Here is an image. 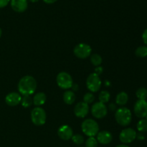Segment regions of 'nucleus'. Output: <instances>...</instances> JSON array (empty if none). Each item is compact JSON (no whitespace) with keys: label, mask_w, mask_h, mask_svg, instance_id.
<instances>
[{"label":"nucleus","mask_w":147,"mask_h":147,"mask_svg":"<svg viewBox=\"0 0 147 147\" xmlns=\"http://www.w3.org/2000/svg\"><path fill=\"white\" fill-rule=\"evenodd\" d=\"M37 89V81L31 76H25L22 78L18 83V91L20 95L31 96Z\"/></svg>","instance_id":"nucleus-1"},{"label":"nucleus","mask_w":147,"mask_h":147,"mask_svg":"<svg viewBox=\"0 0 147 147\" xmlns=\"http://www.w3.org/2000/svg\"><path fill=\"white\" fill-rule=\"evenodd\" d=\"M115 119L121 126H127L130 124L132 119V114L129 109L121 107L118 109L115 113Z\"/></svg>","instance_id":"nucleus-2"},{"label":"nucleus","mask_w":147,"mask_h":147,"mask_svg":"<svg viewBox=\"0 0 147 147\" xmlns=\"http://www.w3.org/2000/svg\"><path fill=\"white\" fill-rule=\"evenodd\" d=\"M81 129L86 136L88 137H95L99 132L98 123L93 119H86L82 123Z\"/></svg>","instance_id":"nucleus-3"},{"label":"nucleus","mask_w":147,"mask_h":147,"mask_svg":"<svg viewBox=\"0 0 147 147\" xmlns=\"http://www.w3.org/2000/svg\"><path fill=\"white\" fill-rule=\"evenodd\" d=\"M31 121L35 126H41L44 125L47 119L46 112L42 108L35 107L31 111Z\"/></svg>","instance_id":"nucleus-4"},{"label":"nucleus","mask_w":147,"mask_h":147,"mask_svg":"<svg viewBox=\"0 0 147 147\" xmlns=\"http://www.w3.org/2000/svg\"><path fill=\"white\" fill-rule=\"evenodd\" d=\"M56 82H57V86L63 90H67L69 88H71L73 84L72 76L66 72L59 73L56 78Z\"/></svg>","instance_id":"nucleus-5"},{"label":"nucleus","mask_w":147,"mask_h":147,"mask_svg":"<svg viewBox=\"0 0 147 147\" xmlns=\"http://www.w3.org/2000/svg\"><path fill=\"white\" fill-rule=\"evenodd\" d=\"M101 85L102 82L98 75L93 73L88 76L86 80V86L91 93H96L100 89Z\"/></svg>","instance_id":"nucleus-6"},{"label":"nucleus","mask_w":147,"mask_h":147,"mask_svg":"<svg viewBox=\"0 0 147 147\" xmlns=\"http://www.w3.org/2000/svg\"><path fill=\"white\" fill-rule=\"evenodd\" d=\"M73 53L78 58L86 59L91 55L92 48L86 43H79L74 47Z\"/></svg>","instance_id":"nucleus-7"},{"label":"nucleus","mask_w":147,"mask_h":147,"mask_svg":"<svg viewBox=\"0 0 147 147\" xmlns=\"http://www.w3.org/2000/svg\"><path fill=\"white\" fill-rule=\"evenodd\" d=\"M108 109L106 104L100 102H96L93 104L91 107V113L93 117L97 119L104 118L107 115Z\"/></svg>","instance_id":"nucleus-8"},{"label":"nucleus","mask_w":147,"mask_h":147,"mask_svg":"<svg viewBox=\"0 0 147 147\" xmlns=\"http://www.w3.org/2000/svg\"><path fill=\"white\" fill-rule=\"evenodd\" d=\"M136 139V132L131 128L123 129L119 134V139L123 144H127L133 142Z\"/></svg>","instance_id":"nucleus-9"},{"label":"nucleus","mask_w":147,"mask_h":147,"mask_svg":"<svg viewBox=\"0 0 147 147\" xmlns=\"http://www.w3.org/2000/svg\"><path fill=\"white\" fill-rule=\"evenodd\" d=\"M134 113L138 118L144 119L147 116V102L146 100H138L134 107Z\"/></svg>","instance_id":"nucleus-10"},{"label":"nucleus","mask_w":147,"mask_h":147,"mask_svg":"<svg viewBox=\"0 0 147 147\" xmlns=\"http://www.w3.org/2000/svg\"><path fill=\"white\" fill-rule=\"evenodd\" d=\"M89 105L86 103L85 102L81 101L78 103L75 106L74 108V113L76 116L78 118L83 119L85 118L89 113Z\"/></svg>","instance_id":"nucleus-11"},{"label":"nucleus","mask_w":147,"mask_h":147,"mask_svg":"<svg viewBox=\"0 0 147 147\" xmlns=\"http://www.w3.org/2000/svg\"><path fill=\"white\" fill-rule=\"evenodd\" d=\"M57 135L62 140H70L73 136V131L68 125H62L57 130Z\"/></svg>","instance_id":"nucleus-12"},{"label":"nucleus","mask_w":147,"mask_h":147,"mask_svg":"<svg viewBox=\"0 0 147 147\" xmlns=\"http://www.w3.org/2000/svg\"><path fill=\"white\" fill-rule=\"evenodd\" d=\"M10 4L12 9L18 13L25 11L28 7L27 0H11Z\"/></svg>","instance_id":"nucleus-13"},{"label":"nucleus","mask_w":147,"mask_h":147,"mask_svg":"<svg viewBox=\"0 0 147 147\" xmlns=\"http://www.w3.org/2000/svg\"><path fill=\"white\" fill-rule=\"evenodd\" d=\"M22 96L17 92H11L5 97V102L8 106H16L21 103Z\"/></svg>","instance_id":"nucleus-14"},{"label":"nucleus","mask_w":147,"mask_h":147,"mask_svg":"<svg viewBox=\"0 0 147 147\" xmlns=\"http://www.w3.org/2000/svg\"><path fill=\"white\" fill-rule=\"evenodd\" d=\"M96 136H97L96 139H97L98 142L103 145L109 144L113 140V136H112L111 133L108 131H99Z\"/></svg>","instance_id":"nucleus-15"},{"label":"nucleus","mask_w":147,"mask_h":147,"mask_svg":"<svg viewBox=\"0 0 147 147\" xmlns=\"http://www.w3.org/2000/svg\"><path fill=\"white\" fill-rule=\"evenodd\" d=\"M46 100H47L46 95L42 92H39V93H36L33 97V104L37 107H40L45 103Z\"/></svg>","instance_id":"nucleus-16"},{"label":"nucleus","mask_w":147,"mask_h":147,"mask_svg":"<svg viewBox=\"0 0 147 147\" xmlns=\"http://www.w3.org/2000/svg\"><path fill=\"white\" fill-rule=\"evenodd\" d=\"M76 94L73 90H66L63 93V100L67 105L73 104L76 101Z\"/></svg>","instance_id":"nucleus-17"},{"label":"nucleus","mask_w":147,"mask_h":147,"mask_svg":"<svg viewBox=\"0 0 147 147\" xmlns=\"http://www.w3.org/2000/svg\"><path fill=\"white\" fill-rule=\"evenodd\" d=\"M129 100V96L126 92H120L116 97V103L119 106H125Z\"/></svg>","instance_id":"nucleus-18"},{"label":"nucleus","mask_w":147,"mask_h":147,"mask_svg":"<svg viewBox=\"0 0 147 147\" xmlns=\"http://www.w3.org/2000/svg\"><path fill=\"white\" fill-rule=\"evenodd\" d=\"M111 98V94L109 91L107 90H102L100 91V93H99L98 96V100L99 102L102 103H104L106 104V103L109 101Z\"/></svg>","instance_id":"nucleus-19"},{"label":"nucleus","mask_w":147,"mask_h":147,"mask_svg":"<svg viewBox=\"0 0 147 147\" xmlns=\"http://www.w3.org/2000/svg\"><path fill=\"white\" fill-rule=\"evenodd\" d=\"M90 62L96 67H98L103 62L101 56L98 54H93L90 55Z\"/></svg>","instance_id":"nucleus-20"},{"label":"nucleus","mask_w":147,"mask_h":147,"mask_svg":"<svg viewBox=\"0 0 147 147\" xmlns=\"http://www.w3.org/2000/svg\"><path fill=\"white\" fill-rule=\"evenodd\" d=\"M137 130L141 133H145L147 131V119H142L139 121L136 125Z\"/></svg>","instance_id":"nucleus-21"},{"label":"nucleus","mask_w":147,"mask_h":147,"mask_svg":"<svg viewBox=\"0 0 147 147\" xmlns=\"http://www.w3.org/2000/svg\"><path fill=\"white\" fill-rule=\"evenodd\" d=\"M22 106L24 108H29L32 105L33 100L31 96H24L22 97L21 103Z\"/></svg>","instance_id":"nucleus-22"},{"label":"nucleus","mask_w":147,"mask_h":147,"mask_svg":"<svg viewBox=\"0 0 147 147\" xmlns=\"http://www.w3.org/2000/svg\"><path fill=\"white\" fill-rule=\"evenodd\" d=\"M135 54L139 57H145L147 56V46H140L135 51Z\"/></svg>","instance_id":"nucleus-23"},{"label":"nucleus","mask_w":147,"mask_h":147,"mask_svg":"<svg viewBox=\"0 0 147 147\" xmlns=\"http://www.w3.org/2000/svg\"><path fill=\"white\" fill-rule=\"evenodd\" d=\"M136 95L139 100H146L147 98V89L145 88H140L136 90Z\"/></svg>","instance_id":"nucleus-24"},{"label":"nucleus","mask_w":147,"mask_h":147,"mask_svg":"<svg viewBox=\"0 0 147 147\" xmlns=\"http://www.w3.org/2000/svg\"><path fill=\"white\" fill-rule=\"evenodd\" d=\"M95 100V96L91 92H88L86 93V94L83 96V102H85L87 104H91L94 102Z\"/></svg>","instance_id":"nucleus-25"},{"label":"nucleus","mask_w":147,"mask_h":147,"mask_svg":"<svg viewBox=\"0 0 147 147\" xmlns=\"http://www.w3.org/2000/svg\"><path fill=\"white\" fill-rule=\"evenodd\" d=\"M73 143L77 145H81L84 143V137L81 134H75L71 138Z\"/></svg>","instance_id":"nucleus-26"},{"label":"nucleus","mask_w":147,"mask_h":147,"mask_svg":"<svg viewBox=\"0 0 147 147\" xmlns=\"http://www.w3.org/2000/svg\"><path fill=\"white\" fill-rule=\"evenodd\" d=\"M98 141L95 137H88L86 142V147H97Z\"/></svg>","instance_id":"nucleus-27"},{"label":"nucleus","mask_w":147,"mask_h":147,"mask_svg":"<svg viewBox=\"0 0 147 147\" xmlns=\"http://www.w3.org/2000/svg\"><path fill=\"white\" fill-rule=\"evenodd\" d=\"M10 0H0V8H4L8 5Z\"/></svg>","instance_id":"nucleus-28"},{"label":"nucleus","mask_w":147,"mask_h":147,"mask_svg":"<svg viewBox=\"0 0 147 147\" xmlns=\"http://www.w3.org/2000/svg\"><path fill=\"white\" fill-rule=\"evenodd\" d=\"M142 40H143L144 44L147 45V29L144 31L143 34H142Z\"/></svg>","instance_id":"nucleus-29"},{"label":"nucleus","mask_w":147,"mask_h":147,"mask_svg":"<svg viewBox=\"0 0 147 147\" xmlns=\"http://www.w3.org/2000/svg\"><path fill=\"white\" fill-rule=\"evenodd\" d=\"M103 71V67H100V66H98V67H96V68L95 69V73H96L97 75L100 76Z\"/></svg>","instance_id":"nucleus-30"},{"label":"nucleus","mask_w":147,"mask_h":147,"mask_svg":"<svg viewBox=\"0 0 147 147\" xmlns=\"http://www.w3.org/2000/svg\"><path fill=\"white\" fill-rule=\"evenodd\" d=\"M116 109H117V108H116V105L115 104V103H111L109 105V109L110 111H115L117 110Z\"/></svg>","instance_id":"nucleus-31"},{"label":"nucleus","mask_w":147,"mask_h":147,"mask_svg":"<svg viewBox=\"0 0 147 147\" xmlns=\"http://www.w3.org/2000/svg\"><path fill=\"white\" fill-rule=\"evenodd\" d=\"M136 139H138L139 140H144V136L143 133L139 132V134H136Z\"/></svg>","instance_id":"nucleus-32"},{"label":"nucleus","mask_w":147,"mask_h":147,"mask_svg":"<svg viewBox=\"0 0 147 147\" xmlns=\"http://www.w3.org/2000/svg\"><path fill=\"white\" fill-rule=\"evenodd\" d=\"M71 88H73V91L74 92V91H77V90H78L79 87H78V86L76 84V83H73V86H72V87H71Z\"/></svg>","instance_id":"nucleus-33"},{"label":"nucleus","mask_w":147,"mask_h":147,"mask_svg":"<svg viewBox=\"0 0 147 147\" xmlns=\"http://www.w3.org/2000/svg\"><path fill=\"white\" fill-rule=\"evenodd\" d=\"M57 0H43V1H44L45 3H46V4H54L55 2H56Z\"/></svg>","instance_id":"nucleus-34"},{"label":"nucleus","mask_w":147,"mask_h":147,"mask_svg":"<svg viewBox=\"0 0 147 147\" xmlns=\"http://www.w3.org/2000/svg\"><path fill=\"white\" fill-rule=\"evenodd\" d=\"M116 147H130V146H128V145H126V144H119V145H118V146H116Z\"/></svg>","instance_id":"nucleus-35"},{"label":"nucleus","mask_w":147,"mask_h":147,"mask_svg":"<svg viewBox=\"0 0 147 147\" xmlns=\"http://www.w3.org/2000/svg\"><path fill=\"white\" fill-rule=\"evenodd\" d=\"M29 1H31V2H32V3H35V2H37L39 0H29Z\"/></svg>","instance_id":"nucleus-36"},{"label":"nucleus","mask_w":147,"mask_h":147,"mask_svg":"<svg viewBox=\"0 0 147 147\" xmlns=\"http://www.w3.org/2000/svg\"><path fill=\"white\" fill-rule=\"evenodd\" d=\"M1 34H2V31H1V29L0 28V37H1Z\"/></svg>","instance_id":"nucleus-37"}]
</instances>
